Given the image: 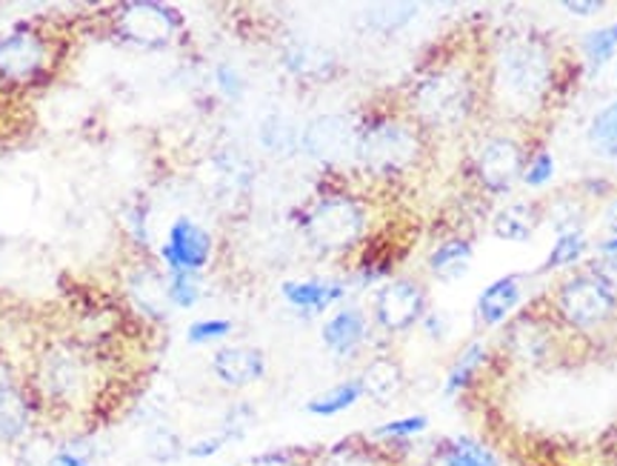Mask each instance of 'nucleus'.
Segmentation results:
<instances>
[{"label": "nucleus", "instance_id": "nucleus-1", "mask_svg": "<svg viewBox=\"0 0 617 466\" xmlns=\"http://www.w3.org/2000/svg\"><path fill=\"white\" fill-rule=\"evenodd\" d=\"M500 98L511 109L538 107L551 87V54L538 34L506 38L495 67Z\"/></svg>", "mask_w": 617, "mask_h": 466}, {"label": "nucleus", "instance_id": "nucleus-2", "mask_svg": "<svg viewBox=\"0 0 617 466\" xmlns=\"http://www.w3.org/2000/svg\"><path fill=\"white\" fill-rule=\"evenodd\" d=\"M415 112L429 127H458L471 109V80L460 69H440L420 80L411 95Z\"/></svg>", "mask_w": 617, "mask_h": 466}, {"label": "nucleus", "instance_id": "nucleus-3", "mask_svg": "<svg viewBox=\"0 0 617 466\" xmlns=\"http://www.w3.org/2000/svg\"><path fill=\"white\" fill-rule=\"evenodd\" d=\"M355 152L369 172L398 175L411 167V160L418 155V138L404 123L384 120V123H375V127L358 132Z\"/></svg>", "mask_w": 617, "mask_h": 466}, {"label": "nucleus", "instance_id": "nucleus-4", "mask_svg": "<svg viewBox=\"0 0 617 466\" xmlns=\"http://www.w3.org/2000/svg\"><path fill=\"white\" fill-rule=\"evenodd\" d=\"M366 215L352 198H324L306 215V238L324 252L349 249L364 235Z\"/></svg>", "mask_w": 617, "mask_h": 466}, {"label": "nucleus", "instance_id": "nucleus-5", "mask_svg": "<svg viewBox=\"0 0 617 466\" xmlns=\"http://www.w3.org/2000/svg\"><path fill=\"white\" fill-rule=\"evenodd\" d=\"M617 309V298L604 280H598L591 272L575 275L560 287L558 293V313L569 327L591 329L609 320Z\"/></svg>", "mask_w": 617, "mask_h": 466}, {"label": "nucleus", "instance_id": "nucleus-6", "mask_svg": "<svg viewBox=\"0 0 617 466\" xmlns=\"http://www.w3.org/2000/svg\"><path fill=\"white\" fill-rule=\"evenodd\" d=\"M524 149L511 138H489L480 143L475 172L484 189L491 195H504L515 187V180L524 178Z\"/></svg>", "mask_w": 617, "mask_h": 466}, {"label": "nucleus", "instance_id": "nucleus-7", "mask_svg": "<svg viewBox=\"0 0 617 466\" xmlns=\"http://www.w3.org/2000/svg\"><path fill=\"white\" fill-rule=\"evenodd\" d=\"M89 387L87 360L72 353H52L47 355L40 367V393L47 395L52 404H74L83 400Z\"/></svg>", "mask_w": 617, "mask_h": 466}, {"label": "nucleus", "instance_id": "nucleus-8", "mask_svg": "<svg viewBox=\"0 0 617 466\" xmlns=\"http://www.w3.org/2000/svg\"><path fill=\"white\" fill-rule=\"evenodd\" d=\"M426 295L415 280H392L386 284L375 300V318L386 333H404L424 318Z\"/></svg>", "mask_w": 617, "mask_h": 466}, {"label": "nucleus", "instance_id": "nucleus-9", "mask_svg": "<svg viewBox=\"0 0 617 466\" xmlns=\"http://www.w3.org/2000/svg\"><path fill=\"white\" fill-rule=\"evenodd\" d=\"M160 255L172 272H200L212 255V238L192 218H178L169 229V240Z\"/></svg>", "mask_w": 617, "mask_h": 466}, {"label": "nucleus", "instance_id": "nucleus-10", "mask_svg": "<svg viewBox=\"0 0 617 466\" xmlns=\"http://www.w3.org/2000/svg\"><path fill=\"white\" fill-rule=\"evenodd\" d=\"M118 27L140 47H160L172 38L175 18L169 9L155 7V3H135V7H127L120 12Z\"/></svg>", "mask_w": 617, "mask_h": 466}, {"label": "nucleus", "instance_id": "nucleus-11", "mask_svg": "<svg viewBox=\"0 0 617 466\" xmlns=\"http://www.w3.org/2000/svg\"><path fill=\"white\" fill-rule=\"evenodd\" d=\"M303 149L318 160H340L349 149L358 147V135L352 132L349 120L338 115H326V118L312 120L300 138Z\"/></svg>", "mask_w": 617, "mask_h": 466}, {"label": "nucleus", "instance_id": "nucleus-12", "mask_svg": "<svg viewBox=\"0 0 617 466\" xmlns=\"http://www.w3.org/2000/svg\"><path fill=\"white\" fill-rule=\"evenodd\" d=\"M47 67V47L32 32H14L0 40V75L9 80H29Z\"/></svg>", "mask_w": 617, "mask_h": 466}, {"label": "nucleus", "instance_id": "nucleus-13", "mask_svg": "<svg viewBox=\"0 0 617 466\" xmlns=\"http://www.w3.org/2000/svg\"><path fill=\"white\" fill-rule=\"evenodd\" d=\"M212 373L223 387L243 389L266 375V358L255 347H223L215 353Z\"/></svg>", "mask_w": 617, "mask_h": 466}, {"label": "nucleus", "instance_id": "nucleus-14", "mask_svg": "<svg viewBox=\"0 0 617 466\" xmlns=\"http://www.w3.org/2000/svg\"><path fill=\"white\" fill-rule=\"evenodd\" d=\"M520 275H506V278H498L495 284L484 289V295L478 298V315L484 320L486 327H498L515 313V307L520 304Z\"/></svg>", "mask_w": 617, "mask_h": 466}, {"label": "nucleus", "instance_id": "nucleus-15", "mask_svg": "<svg viewBox=\"0 0 617 466\" xmlns=\"http://www.w3.org/2000/svg\"><path fill=\"white\" fill-rule=\"evenodd\" d=\"M506 340H509L511 355L520 360L538 364V360H544L546 355H549V329H546L535 315H520V318L511 320Z\"/></svg>", "mask_w": 617, "mask_h": 466}, {"label": "nucleus", "instance_id": "nucleus-16", "mask_svg": "<svg viewBox=\"0 0 617 466\" xmlns=\"http://www.w3.org/2000/svg\"><path fill=\"white\" fill-rule=\"evenodd\" d=\"M366 340V318L358 309H344L335 318L326 320L324 327V344L332 349L338 358H349L360 349Z\"/></svg>", "mask_w": 617, "mask_h": 466}, {"label": "nucleus", "instance_id": "nucleus-17", "mask_svg": "<svg viewBox=\"0 0 617 466\" xmlns=\"http://www.w3.org/2000/svg\"><path fill=\"white\" fill-rule=\"evenodd\" d=\"M280 293L292 307L303 309V313H324L335 300L344 298L346 289L332 280H289Z\"/></svg>", "mask_w": 617, "mask_h": 466}, {"label": "nucleus", "instance_id": "nucleus-18", "mask_svg": "<svg viewBox=\"0 0 617 466\" xmlns=\"http://www.w3.org/2000/svg\"><path fill=\"white\" fill-rule=\"evenodd\" d=\"M360 384H364V395H369L375 404H389L404 389V369L392 358H375L360 375Z\"/></svg>", "mask_w": 617, "mask_h": 466}, {"label": "nucleus", "instance_id": "nucleus-19", "mask_svg": "<svg viewBox=\"0 0 617 466\" xmlns=\"http://www.w3.org/2000/svg\"><path fill=\"white\" fill-rule=\"evenodd\" d=\"M535 227H538V209L526 204H509L491 220V232L511 244H526L535 235Z\"/></svg>", "mask_w": 617, "mask_h": 466}, {"label": "nucleus", "instance_id": "nucleus-20", "mask_svg": "<svg viewBox=\"0 0 617 466\" xmlns=\"http://www.w3.org/2000/svg\"><path fill=\"white\" fill-rule=\"evenodd\" d=\"M469 264H471V247L460 238L444 240V244L429 255L431 275L440 280H458L460 275L469 272Z\"/></svg>", "mask_w": 617, "mask_h": 466}, {"label": "nucleus", "instance_id": "nucleus-21", "mask_svg": "<svg viewBox=\"0 0 617 466\" xmlns=\"http://www.w3.org/2000/svg\"><path fill=\"white\" fill-rule=\"evenodd\" d=\"M360 398H364V384H360V378H349L344 380V384H338V387L326 389L324 395L309 400V404H306V413L318 415V418H332V415L352 409Z\"/></svg>", "mask_w": 617, "mask_h": 466}, {"label": "nucleus", "instance_id": "nucleus-22", "mask_svg": "<svg viewBox=\"0 0 617 466\" xmlns=\"http://www.w3.org/2000/svg\"><path fill=\"white\" fill-rule=\"evenodd\" d=\"M29 429V404L12 387L0 393V440H18Z\"/></svg>", "mask_w": 617, "mask_h": 466}, {"label": "nucleus", "instance_id": "nucleus-23", "mask_svg": "<svg viewBox=\"0 0 617 466\" xmlns=\"http://www.w3.org/2000/svg\"><path fill=\"white\" fill-rule=\"evenodd\" d=\"M486 355L489 353H486L484 344H471V347L464 349V355L455 360V367L449 369V378H446V398H455V395L469 387L475 373L486 364Z\"/></svg>", "mask_w": 617, "mask_h": 466}, {"label": "nucleus", "instance_id": "nucleus-24", "mask_svg": "<svg viewBox=\"0 0 617 466\" xmlns=\"http://www.w3.org/2000/svg\"><path fill=\"white\" fill-rule=\"evenodd\" d=\"M143 444H147V455L155 464H175L180 455L187 453L180 435L172 427H167V424H152L147 429V440Z\"/></svg>", "mask_w": 617, "mask_h": 466}, {"label": "nucleus", "instance_id": "nucleus-25", "mask_svg": "<svg viewBox=\"0 0 617 466\" xmlns=\"http://www.w3.org/2000/svg\"><path fill=\"white\" fill-rule=\"evenodd\" d=\"M129 293H132V300L138 304L143 313L152 315H163V307H167V287L160 284V278L155 272H138L129 284Z\"/></svg>", "mask_w": 617, "mask_h": 466}, {"label": "nucleus", "instance_id": "nucleus-26", "mask_svg": "<svg viewBox=\"0 0 617 466\" xmlns=\"http://www.w3.org/2000/svg\"><path fill=\"white\" fill-rule=\"evenodd\" d=\"M440 466H498V458L478 440L458 438L444 449Z\"/></svg>", "mask_w": 617, "mask_h": 466}, {"label": "nucleus", "instance_id": "nucleus-27", "mask_svg": "<svg viewBox=\"0 0 617 466\" xmlns=\"http://www.w3.org/2000/svg\"><path fill=\"white\" fill-rule=\"evenodd\" d=\"M589 140L598 155L617 158V100L595 115L589 127Z\"/></svg>", "mask_w": 617, "mask_h": 466}, {"label": "nucleus", "instance_id": "nucleus-28", "mask_svg": "<svg viewBox=\"0 0 617 466\" xmlns=\"http://www.w3.org/2000/svg\"><path fill=\"white\" fill-rule=\"evenodd\" d=\"M283 63L289 67V72L300 75V78H318V75L326 72V67H332V58H329L324 49L300 43V47L286 52Z\"/></svg>", "mask_w": 617, "mask_h": 466}, {"label": "nucleus", "instance_id": "nucleus-29", "mask_svg": "<svg viewBox=\"0 0 617 466\" xmlns=\"http://www.w3.org/2000/svg\"><path fill=\"white\" fill-rule=\"evenodd\" d=\"M320 466H386V464L372 447H364V444L344 440V444L332 447L329 453H324Z\"/></svg>", "mask_w": 617, "mask_h": 466}, {"label": "nucleus", "instance_id": "nucleus-30", "mask_svg": "<svg viewBox=\"0 0 617 466\" xmlns=\"http://www.w3.org/2000/svg\"><path fill=\"white\" fill-rule=\"evenodd\" d=\"M255 420H258V413H255L252 404H246V400H238V404H232V407L226 409L223 420H220V435H223L226 444L243 440L246 435L252 433Z\"/></svg>", "mask_w": 617, "mask_h": 466}, {"label": "nucleus", "instance_id": "nucleus-31", "mask_svg": "<svg viewBox=\"0 0 617 466\" xmlns=\"http://www.w3.org/2000/svg\"><path fill=\"white\" fill-rule=\"evenodd\" d=\"M415 14H418V7H411V3H386V7L369 9L366 23L372 29H378V32L389 34L398 32L400 27H406Z\"/></svg>", "mask_w": 617, "mask_h": 466}, {"label": "nucleus", "instance_id": "nucleus-32", "mask_svg": "<svg viewBox=\"0 0 617 466\" xmlns=\"http://www.w3.org/2000/svg\"><path fill=\"white\" fill-rule=\"evenodd\" d=\"M584 52L586 58H589L591 72L604 67V63H609L617 52V23H611V27H604V29H595V32L586 34Z\"/></svg>", "mask_w": 617, "mask_h": 466}, {"label": "nucleus", "instance_id": "nucleus-33", "mask_svg": "<svg viewBox=\"0 0 617 466\" xmlns=\"http://www.w3.org/2000/svg\"><path fill=\"white\" fill-rule=\"evenodd\" d=\"M586 252V238L584 232H564L558 235V240H555V247H551L549 258H546L544 264V272H549V269H560V267H569V264H578L580 258H584Z\"/></svg>", "mask_w": 617, "mask_h": 466}, {"label": "nucleus", "instance_id": "nucleus-34", "mask_svg": "<svg viewBox=\"0 0 617 466\" xmlns=\"http://www.w3.org/2000/svg\"><path fill=\"white\" fill-rule=\"evenodd\" d=\"M167 295H169V304H175V307H180V309L195 307V304L200 300L198 272H172L169 275Z\"/></svg>", "mask_w": 617, "mask_h": 466}, {"label": "nucleus", "instance_id": "nucleus-35", "mask_svg": "<svg viewBox=\"0 0 617 466\" xmlns=\"http://www.w3.org/2000/svg\"><path fill=\"white\" fill-rule=\"evenodd\" d=\"M260 143L266 149H272V152H286V149H295L298 135H295V129L283 118H269L260 127Z\"/></svg>", "mask_w": 617, "mask_h": 466}, {"label": "nucleus", "instance_id": "nucleus-36", "mask_svg": "<svg viewBox=\"0 0 617 466\" xmlns=\"http://www.w3.org/2000/svg\"><path fill=\"white\" fill-rule=\"evenodd\" d=\"M426 427H429V420H426V415H409V418L389 420V424L378 427L372 433V438L404 440V438H411V435H420Z\"/></svg>", "mask_w": 617, "mask_h": 466}, {"label": "nucleus", "instance_id": "nucleus-37", "mask_svg": "<svg viewBox=\"0 0 617 466\" xmlns=\"http://www.w3.org/2000/svg\"><path fill=\"white\" fill-rule=\"evenodd\" d=\"M551 175H555V158H551L549 152H538L524 167V180L531 189L546 187L551 180Z\"/></svg>", "mask_w": 617, "mask_h": 466}, {"label": "nucleus", "instance_id": "nucleus-38", "mask_svg": "<svg viewBox=\"0 0 617 466\" xmlns=\"http://www.w3.org/2000/svg\"><path fill=\"white\" fill-rule=\"evenodd\" d=\"M229 333H232V320L212 318V320H198V324H192L187 338L192 340V344H209V340L226 338Z\"/></svg>", "mask_w": 617, "mask_h": 466}, {"label": "nucleus", "instance_id": "nucleus-39", "mask_svg": "<svg viewBox=\"0 0 617 466\" xmlns=\"http://www.w3.org/2000/svg\"><path fill=\"white\" fill-rule=\"evenodd\" d=\"M215 78H218V89L223 92V98L238 100L240 95H243V89H246L243 78H240L238 69L229 67V63H220L218 72H215Z\"/></svg>", "mask_w": 617, "mask_h": 466}, {"label": "nucleus", "instance_id": "nucleus-40", "mask_svg": "<svg viewBox=\"0 0 617 466\" xmlns=\"http://www.w3.org/2000/svg\"><path fill=\"white\" fill-rule=\"evenodd\" d=\"M589 272L595 275L598 280H604L606 287L615 293L617 289V255H600V258L589 267Z\"/></svg>", "mask_w": 617, "mask_h": 466}, {"label": "nucleus", "instance_id": "nucleus-41", "mask_svg": "<svg viewBox=\"0 0 617 466\" xmlns=\"http://www.w3.org/2000/svg\"><path fill=\"white\" fill-rule=\"evenodd\" d=\"M223 447H226L223 435L215 433V435H209V438H200V440H195V444H189L187 455L189 458H212V455H218Z\"/></svg>", "mask_w": 617, "mask_h": 466}, {"label": "nucleus", "instance_id": "nucleus-42", "mask_svg": "<svg viewBox=\"0 0 617 466\" xmlns=\"http://www.w3.org/2000/svg\"><path fill=\"white\" fill-rule=\"evenodd\" d=\"M243 466H306L295 453H263L246 460Z\"/></svg>", "mask_w": 617, "mask_h": 466}, {"label": "nucleus", "instance_id": "nucleus-43", "mask_svg": "<svg viewBox=\"0 0 617 466\" xmlns=\"http://www.w3.org/2000/svg\"><path fill=\"white\" fill-rule=\"evenodd\" d=\"M564 9L571 14H595L604 9L600 0H564Z\"/></svg>", "mask_w": 617, "mask_h": 466}, {"label": "nucleus", "instance_id": "nucleus-44", "mask_svg": "<svg viewBox=\"0 0 617 466\" xmlns=\"http://www.w3.org/2000/svg\"><path fill=\"white\" fill-rule=\"evenodd\" d=\"M47 466H89V464L80 458V455L69 453V449H60V453H54L52 458H49Z\"/></svg>", "mask_w": 617, "mask_h": 466}, {"label": "nucleus", "instance_id": "nucleus-45", "mask_svg": "<svg viewBox=\"0 0 617 466\" xmlns=\"http://www.w3.org/2000/svg\"><path fill=\"white\" fill-rule=\"evenodd\" d=\"M426 329H429L431 338H444V318L440 315H426Z\"/></svg>", "mask_w": 617, "mask_h": 466}, {"label": "nucleus", "instance_id": "nucleus-46", "mask_svg": "<svg viewBox=\"0 0 617 466\" xmlns=\"http://www.w3.org/2000/svg\"><path fill=\"white\" fill-rule=\"evenodd\" d=\"M606 224H609V229L611 232L617 235V198L611 200V207H609V212H606Z\"/></svg>", "mask_w": 617, "mask_h": 466}, {"label": "nucleus", "instance_id": "nucleus-47", "mask_svg": "<svg viewBox=\"0 0 617 466\" xmlns=\"http://www.w3.org/2000/svg\"><path fill=\"white\" fill-rule=\"evenodd\" d=\"M598 252L600 255H617V235H615V238L604 240V244L598 247Z\"/></svg>", "mask_w": 617, "mask_h": 466}, {"label": "nucleus", "instance_id": "nucleus-48", "mask_svg": "<svg viewBox=\"0 0 617 466\" xmlns=\"http://www.w3.org/2000/svg\"><path fill=\"white\" fill-rule=\"evenodd\" d=\"M9 387H12V380H9V375L0 369V393H3V389H9Z\"/></svg>", "mask_w": 617, "mask_h": 466}]
</instances>
